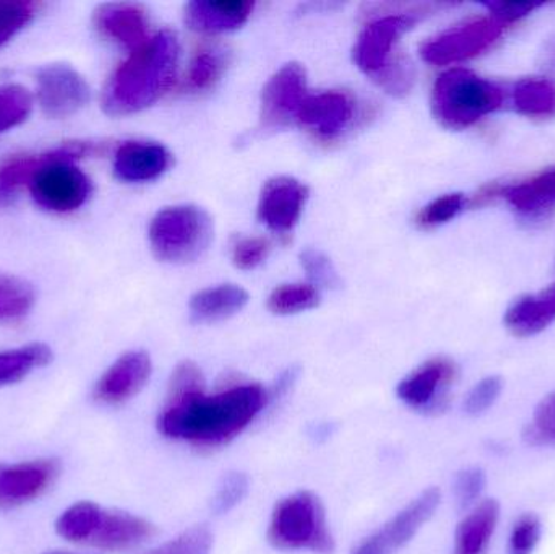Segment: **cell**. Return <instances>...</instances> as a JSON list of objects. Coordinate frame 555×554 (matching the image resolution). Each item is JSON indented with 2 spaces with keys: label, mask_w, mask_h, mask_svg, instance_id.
I'll return each mask as SVG.
<instances>
[{
  "label": "cell",
  "mask_w": 555,
  "mask_h": 554,
  "mask_svg": "<svg viewBox=\"0 0 555 554\" xmlns=\"http://www.w3.org/2000/svg\"><path fill=\"white\" fill-rule=\"evenodd\" d=\"M502 387H504V383L498 376L486 377L481 383L476 384L466 397L465 412L472 416H479L488 412L498 402Z\"/></svg>",
  "instance_id": "74e56055"
},
{
  "label": "cell",
  "mask_w": 555,
  "mask_h": 554,
  "mask_svg": "<svg viewBox=\"0 0 555 554\" xmlns=\"http://www.w3.org/2000/svg\"><path fill=\"white\" fill-rule=\"evenodd\" d=\"M98 150L100 145L96 143L75 142L42 153L41 165L28 182L36 204L54 214H68L80 208L90 197L91 182L72 162Z\"/></svg>",
  "instance_id": "277c9868"
},
{
  "label": "cell",
  "mask_w": 555,
  "mask_h": 554,
  "mask_svg": "<svg viewBox=\"0 0 555 554\" xmlns=\"http://www.w3.org/2000/svg\"><path fill=\"white\" fill-rule=\"evenodd\" d=\"M514 106L531 119L555 117V80L547 77L521 78L514 88Z\"/></svg>",
  "instance_id": "d4e9b609"
},
{
  "label": "cell",
  "mask_w": 555,
  "mask_h": 554,
  "mask_svg": "<svg viewBox=\"0 0 555 554\" xmlns=\"http://www.w3.org/2000/svg\"><path fill=\"white\" fill-rule=\"evenodd\" d=\"M469 207V198L465 194H447L421 208L416 215V224L421 230H434L440 224L449 223Z\"/></svg>",
  "instance_id": "1f68e13d"
},
{
  "label": "cell",
  "mask_w": 555,
  "mask_h": 554,
  "mask_svg": "<svg viewBox=\"0 0 555 554\" xmlns=\"http://www.w3.org/2000/svg\"><path fill=\"white\" fill-rule=\"evenodd\" d=\"M543 533L540 517L534 514H524L515 523L508 542V554H533Z\"/></svg>",
  "instance_id": "d590c367"
},
{
  "label": "cell",
  "mask_w": 555,
  "mask_h": 554,
  "mask_svg": "<svg viewBox=\"0 0 555 554\" xmlns=\"http://www.w3.org/2000/svg\"><path fill=\"white\" fill-rule=\"evenodd\" d=\"M171 163V153L165 146L130 140L117 149L114 172L124 182L153 181L159 178Z\"/></svg>",
  "instance_id": "44dd1931"
},
{
  "label": "cell",
  "mask_w": 555,
  "mask_h": 554,
  "mask_svg": "<svg viewBox=\"0 0 555 554\" xmlns=\"http://www.w3.org/2000/svg\"><path fill=\"white\" fill-rule=\"evenodd\" d=\"M541 55H543V64L551 68V70H555V36L547 39Z\"/></svg>",
  "instance_id": "7bdbcfd3"
},
{
  "label": "cell",
  "mask_w": 555,
  "mask_h": 554,
  "mask_svg": "<svg viewBox=\"0 0 555 554\" xmlns=\"http://www.w3.org/2000/svg\"><path fill=\"white\" fill-rule=\"evenodd\" d=\"M93 23L104 38L130 49L145 44L149 36V15L139 3H103L93 13Z\"/></svg>",
  "instance_id": "d6986e66"
},
{
  "label": "cell",
  "mask_w": 555,
  "mask_h": 554,
  "mask_svg": "<svg viewBox=\"0 0 555 554\" xmlns=\"http://www.w3.org/2000/svg\"><path fill=\"white\" fill-rule=\"evenodd\" d=\"M270 241L266 237H243L233 246V262L237 269L254 270L269 256Z\"/></svg>",
  "instance_id": "ab89813d"
},
{
  "label": "cell",
  "mask_w": 555,
  "mask_h": 554,
  "mask_svg": "<svg viewBox=\"0 0 555 554\" xmlns=\"http://www.w3.org/2000/svg\"><path fill=\"white\" fill-rule=\"evenodd\" d=\"M456 376L459 370L452 360L433 358L404 377L398 384L397 394L411 409L434 415L449 407V394Z\"/></svg>",
  "instance_id": "30bf717a"
},
{
  "label": "cell",
  "mask_w": 555,
  "mask_h": 554,
  "mask_svg": "<svg viewBox=\"0 0 555 554\" xmlns=\"http://www.w3.org/2000/svg\"><path fill=\"white\" fill-rule=\"evenodd\" d=\"M57 459L0 464V511L25 506L48 493L61 477Z\"/></svg>",
  "instance_id": "8fae6325"
},
{
  "label": "cell",
  "mask_w": 555,
  "mask_h": 554,
  "mask_svg": "<svg viewBox=\"0 0 555 554\" xmlns=\"http://www.w3.org/2000/svg\"><path fill=\"white\" fill-rule=\"evenodd\" d=\"M507 26L494 15L466 20L424 41L420 48L421 57L433 65L468 61L492 48Z\"/></svg>",
  "instance_id": "52a82bcc"
},
{
  "label": "cell",
  "mask_w": 555,
  "mask_h": 554,
  "mask_svg": "<svg viewBox=\"0 0 555 554\" xmlns=\"http://www.w3.org/2000/svg\"><path fill=\"white\" fill-rule=\"evenodd\" d=\"M525 438L531 445L555 446V392L541 400Z\"/></svg>",
  "instance_id": "836d02e7"
},
{
  "label": "cell",
  "mask_w": 555,
  "mask_h": 554,
  "mask_svg": "<svg viewBox=\"0 0 555 554\" xmlns=\"http://www.w3.org/2000/svg\"><path fill=\"white\" fill-rule=\"evenodd\" d=\"M201 390H205V379L201 368L192 361L179 364L169 381L168 399H178V397L201 392Z\"/></svg>",
  "instance_id": "f35d334b"
},
{
  "label": "cell",
  "mask_w": 555,
  "mask_h": 554,
  "mask_svg": "<svg viewBox=\"0 0 555 554\" xmlns=\"http://www.w3.org/2000/svg\"><path fill=\"white\" fill-rule=\"evenodd\" d=\"M44 9V3L29 0H0V48L15 38Z\"/></svg>",
  "instance_id": "f546056e"
},
{
  "label": "cell",
  "mask_w": 555,
  "mask_h": 554,
  "mask_svg": "<svg viewBox=\"0 0 555 554\" xmlns=\"http://www.w3.org/2000/svg\"><path fill=\"white\" fill-rule=\"evenodd\" d=\"M249 301L246 289L236 285H220L202 289L191 299V315L195 322H218L240 312Z\"/></svg>",
  "instance_id": "cb8c5ba5"
},
{
  "label": "cell",
  "mask_w": 555,
  "mask_h": 554,
  "mask_svg": "<svg viewBox=\"0 0 555 554\" xmlns=\"http://www.w3.org/2000/svg\"><path fill=\"white\" fill-rule=\"evenodd\" d=\"M7 198H9V197H7V195L3 194L2 189H0V204H2V202H5Z\"/></svg>",
  "instance_id": "ee69618b"
},
{
  "label": "cell",
  "mask_w": 555,
  "mask_h": 554,
  "mask_svg": "<svg viewBox=\"0 0 555 554\" xmlns=\"http://www.w3.org/2000/svg\"><path fill=\"white\" fill-rule=\"evenodd\" d=\"M253 10L250 0H195L185 5L184 20L194 31L218 35L240 28Z\"/></svg>",
  "instance_id": "ffe728a7"
},
{
  "label": "cell",
  "mask_w": 555,
  "mask_h": 554,
  "mask_svg": "<svg viewBox=\"0 0 555 554\" xmlns=\"http://www.w3.org/2000/svg\"><path fill=\"white\" fill-rule=\"evenodd\" d=\"M504 90L468 68L443 72L433 88V114L443 127L468 129L501 109Z\"/></svg>",
  "instance_id": "3957f363"
},
{
  "label": "cell",
  "mask_w": 555,
  "mask_h": 554,
  "mask_svg": "<svg viewBox=\"0 0 555 554\" xmlns=\"http://www.w3.org/2000/svg\"><path fill=\"white\" fill-rule=\"evenodd\" d=\"M211 545L214 536L210 530L205 526H198L149 554H210Z\"/></svg>",
  "instance_id": "d6a6232c"
},
{
  "label": "cell",
  "mask_w": 555,
  "mask_h": 554,
  "mask_svg": "<svg viewBox=\"0 0 555 554\" xmlns=\"http://www.w3.org/2000/svg\"><path fill=\"white\" fill-rule=\"evenodd\" d=\"M152 376V360L145 351L122 355L94 386L93 397L103 405H122L137 396Z\"/></svg>",
  "instance_id": "e0dca14e"
},
{
  "label": "cell",
  "mask_w": 555,
  "mask_h": 554,
  "mask_svg": "<svg viewBox=\"0 0 555 554\" xmlns=\"http://www.w3.org/2000/svg\"><path fill=\"white\" fill-rule=\"evenodd\" d=\"M38 103L51 119H64L83 109L90 101L87 80L72 65L57 62L38 72Z\"/></svg>",
  "instance_id": "7c38bea8"
},
{
  "label": "cell",
  "mask_w": 555,
  "mask_h": 554,
  "mask_svg": "<svg viewBox=\"0 0 555 554\" xmlns=\"http://www.w3.org/2000/svg\"><path fill=\"white\" fill-rule=\"evenodd\" d=\"M156 536V527L122 511L101 510L85 545L104 552H132Z\"/></svg>",
  "instance_id": "9a60e30c"
},
{
  "label": "cell",
  "mask_w": 555,
  "mask_h": 554,
  "mask_svg": "<svg viewBox=\"0 0 555 554\" xmlns=\"http://www.w3.org/2000/svg\"><path fill=\"white\" fill-rule=\"evenodd\" d=\"M300 263L307 272V276L312 280L313 285L322 288L336 289L341 286V279L333 267L332 260L315 249H306L300 254Z\"/></svg>",
  "instance_id": "e575fe53"
},
{
  "label": "cell",
  "mask_w": 555,
  "mask_h": 554,
  "mask_svg": "<svg viewBox=\"0 0 555 554\" xmlns=\"http://www.w3.org/2000/svg\"><path fill=\"white\" fill-rule=\"evenodd\" d=\"M35 305V289L26 280L0 273V322L28 314Z\"/></svg>",
  "instance_id": "4316f807"
},
{
  "label": "cell",
  "mask_w": 555,
  "mask_h": 554,
  "mask_svg": "<svg viewBox=\"0 0 555 554\" xmlns=\"http://www.w3.org/2000/svg\"><path fill=\"white\" fill-rule=\"evenodd\" d=\"M33 111V96L20 85H0V133L22 126Z\"/></svg>",
  "instance_id": "4dcf8cb0"
},
{
  "label": "cell",
  "mask_w": 555,
  "mask_h": 554,
  "mask_svg": "<svg viewBox=\"0 0 555 554\" xmlns=\"http://www.w3.org/2000/svg\"><path fill=\"white\" fill-rule=\"evenodd\" d=\"M541 5L543 3L488 2L486 3V9L495 18L502 20L505 25H512V23L518 22V20L533 13L534 10L540 9Z\"/></svg>",
  "instance_id": "b9f144b4"
},
{
  "label": "cell",
  "mask_w": 555,
  "mask_h": 554,
  "mask_svg": "<svg viewBox=\"0 0 555 554\" xmlns=\"http://www.w3.org/2000/svg\"><path fill=\"white\" fill-rule=\"evenodd\" d=\"M247 491H249V480L246 475L240 474V472L228 474L221 480L217 494H215L214 504H211L214 513H230L246 498Z\"/></svg>",
  "instance_id": "8d00e7d4"
},
{
  "label": "cell",
  "mask_w": 555,
  "mask_h": 554,
  "mask_svg": "<svg viewBox=\"0 0 555 554\" xmlns=\"http://www.w3.org/2000/svg\"><path fill=\"white\" fill-rule=\"evenodd\" d=\"M440 504V491L429 488L385 524L377 533L359 543L352 554H393L411 542L416 533L429 523Z\"/></svg>",
  "instance_id": "4fadbf2b"
},
{
  "label": "cell",
  "mask_w": 555,
  "mask_h": 554,
  "mask_svg": "<svg viewBox=\"0 0 555 554\" xmlns=\"http://www.w3.org/2000/svg\"><path fill=\"white\" fill-rule=\"evenodd\" d=\"M319 301L320 295L315 286L293 283L273 289L269 298V309L278 315L297 314L315 308Z\"/></svg>",
  "instance_id": "f1b7e54d"
},
{
  "label": "cell",
  "mask_w": 555,
  "mask_h": 554,
  "mask_svg": "<svg viewBox=\"0 0 555 554\" xmlns=\"http://www.w3.org/2000/svg\"><path fill=\"white\" fill-rule=\"evenodd\" d=\"M507 202L518 217L530 223L547 220L555 214V166L543 169L530 178L512 184L485 185L478 194L469 198L472 207H482L489 202Z\"/></svg>",
  "instance_id": "ba28073f"
},
{
  "label": "cell",
  "mask_w": 555,
  "mask_h": 554,
  "mask_svg": "<svg viewBox=\"0 0 555 554\" xmlns=\"http://www.w3.org/2000/svg\"><path fill=\"white\" fill-rule=\"evenodd\" d=\"M554 322L555 283L537 295L521 296L505 312V325L515 337H533Z\"/></svg>",
  "instance_id": "7402d4cb"
},
{
  "label": "cell",
  "mask_w": 555,
  "mask_h": 554,
  "mask_svg": "<svg viewBox=\"0 0 555 554\" xmlns=\"http://www.w3.org/2000/svg\"><path fill=\"white\" fill-rule=\"evenodd\" d=\"M501 506L498 501H482L460 523L453 554H486L498 529Z\"/></svg>",
  "instance_id": "603a6c76"
},
{
  "label": "cell",
  "mask_w": 555,
  "mask_h": 554,
  "mask_svg": "<svg viewBox=\"0 0 555 554\" xmlns=\"http://www.w3.org/2000/svg\"><path fill=\"white\" fill-rule=\"evenodd\" d=\"M354 113V100L348 93L325 91L307 94L296 120L319 139L333 140L348 129Z\"/></svg>",
  "instance_id": "2e32d148"
},
{
  "label": "cell",
  "mask_w": 555,
  "mask_h": 554,
  "mask_svg": "<svg viewBox=\"0 0 555 554\" xmlns=\"http://www.w3.org/2000/svg\"><path fill=\"white\" fill-rule=\"evenodd\" d=\"M272 396L259 384H234L215 396L205 390L166 399L158 416L163 436L201 449L220 448L240 436L266 409Z\"/></svg>",
  "instance_id": "6da1fadb"
},
{
  "label": "cell",
  "mask_w": 555,
  "mask_h": 554,
  "mask_svg": "<svg viewBox=\"0 0 555 554\" xmlns=\"http://www.w3.org/2000/svg\"><path fill=\"white\" fill-rule=\"evenodd\" d=\"M179 52L178 36L169 29L156 33L130 52L104 87L101 98L104 113L129 116L162 100L175 85Z\"/></svg>",
  "instance_id": "7a4b0ae2"
},
{
  "label": "cell",
  "mask_w": 555,
  "mask_h": 554,
  "mask_svg": "<svg viewBox=\"0 0 555 554\" xmlns=\"http://www.w3.org/2000/svg\"><path fill=\"white\" fill-rule=\"evenodd\" d=\"M417 15L413 12L390 13L369 23L352 49L354 64L372 77H377L385 68L390 67L398 57L397 46L401 36L416 25Z\"/></svg>",
  "instance_id": "9c48e42d"
},
{
  "label": "cell",
  "mask_w": 555,
  "mask_h": 554,
  "mask_svg": "<svg viewBox=\"0 0 555 554\" xmlns=\"http://www.w3.org/2000/svg\"><path fill=\"white\" fill-rule=\"evenodd\" d=\"M269 540L278 550L332 554L335 540L326 526L325 510L315 494L297 491L276 504Z\"/></svg>",
  "instance_id": "5b68a950"
},
{
  "label": "cell",
  "mask_w": 555,
  "mask_h": 554,
  "mask_svg": "<svg viewBox=\"0 0 555 554\" xmlns=\"http://www.w3.org/2000/svg\"><path fill=\"white\" fill-rule=\"evenodd\" d=\"M52 350L44 344L25 345L13 350L0 351V387L20 383L33 371L48 366Z\"/></svg>",
  "instance_id": "484cf974"
},
{
  "label": "cell",
  "mask_w": 555,
  "mask_h": 554,
  "mask_svg": "<svg viewBox=\"0 0 555 554\" xmlns=\"http://www.w3.org/2000/svg\"><path fill=\"white\" fill-rule=\"evenodd\" d=\"M486 487L485 472L479 468H466L456 475L455 500L460 510H468L481 497Z\"/></svg>",
  "instance_id": "60d3db41"
},
{
  "label": "cell",
  "mask_w": 555,
  "mask_h": 554,
  "mask_svg": "<svg viewBox=\"0 0 555 554\" xmlns=\"http://www.w3.org/2000/svg\"><path fill=\"white\" fill-rule=\"evenodd\" d=\"M228 67V54L221 49H202L192 59L188 83L194 91H207L223 77Z\"/></svg>",
  "instance_id": "83f0119b"
},
{
  "label": "cell",
  "mask_w": 555,
  "mask_h": 554,
  "mask_svg": "<svg viewBox=\"0 0 555 554\" xmlns=\"http://www.w3.org/2000/svg\"><path fill=\"white\" fill-rule=\"evenodd\" d=\"M306 98V70L297 62H289L263 88L260 109L262 129H283L291 120H296Z\"/></svg>",
  "instance_id": "5bb4252c"
},
{
  "label": "cell",
  "mask_w": 555,
  "mask_h": 554,
  "mask_svg": "<svg viewBox=\"0 0 555 554\" xmlns=\"http://www.w3.org/2000/svg\"><path fill=\"white\" fill-rule=\"evenodd\" d=\"M307 195L306 185L297 179L287 176L270 179L260 194V221L276 233H287L299 221Z\"/></svg>",
  "instance_id": "ac0fdd59"
},
{
  "label": "cell",
  "mask_w": 555,
  "mask_h": 554,
  "mask_svg": "<svg viewBox=\"0 0 555 554\" xmlns=\"http://www.w3.org/2000/svg\"><path fill=\"white\" fill-rule=\"evenodd\" d=\"M46 554H75V553H68V552H52V553H46Z\"/></svg>",
  "instance_id": "f6af8a7d"
},
{
  "label": "cell",
  "mask_w": 555,
  "mask_h": 554,
  "mask_svg": "<svg viewBox=\"0 0 555 554\" xmlns=\"http://www.w3.org/2000/svg\"><path fill=\"white\" fill-rule=\"evenodd\" d=\"M149 237L153 253L163 262H194L214 240V221L202 208L176 205L153 218Z\"/></svg>",
  "instance_id": "8992f818"
}]
</instances>
